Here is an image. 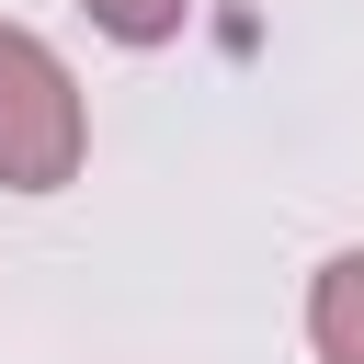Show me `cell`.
Segmentation results:
<instances>
[{
    "mask_svg": "<svg viewBox=\"0 0 364 364\" xmlns=\"http://www.w3.org/2000/svg\"><path fill=\"white\" fill-rule=\"evenodd\" d=\"M80 11H91L114 46H171V34L193 23V0H80Z\"/></svg>",
    "mask_w": 364,
    "mask_h": 364,
    "instance_id": "cell-3",
    "label": "cell"
},
{
    "mask_svg": "<svg viewBox=\"0 0 364 364\" xmlns=\"http://www.w3.org/2000/svg\"><path fill=\"white\" fill-rule=\"evenodd\" d=\"M91 159V102L68 80V57L34 23H0V182L11 193H68Z\"/></svg>",
    "mask_w": 364,
    "mask_h": 364,
    "instance_id": "cell-1",
    "label": "cell"
},
{
    "mask_svg": "<svg viewBox=\"0 0 364 364\" xmlns=\"http://www.w3.org/2000/svg\"><path fill=\"white\" fill-rule=\"evenodd\" d=\"M307 341L318 364H364V250H330L307 284Z\"/></svg>",
    "mask_w": 364,
    "mask_h": 364,
    "instance_id": "cell-2",
    "label": "cell"
}]
</instances>
